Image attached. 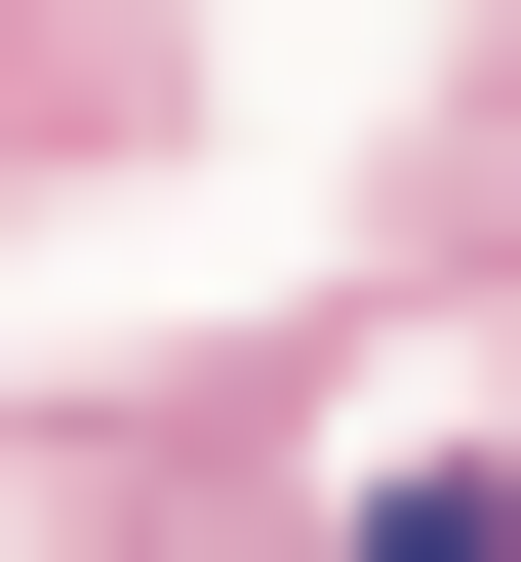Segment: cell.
I'll use <instances>...</instances> for the list:
<instances>
[{
  "mask_svg": "<svg viewBox=\"0 0 521 562\" xmlns=\"http://www.w3.org/2000/svg\"><path fill=\"white\" fill-rule=\"evenodd\" d=\"M361 562H521V482H361Z\"/></svg>",
  "mask_w": 521,
  "mask_h": 562,
  "instance_id": "1",
  "label": "cell"
}]
</instances>
